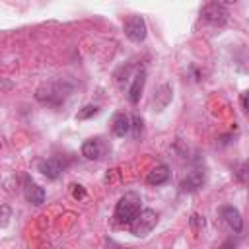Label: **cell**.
<instances>
[{"mask_svg": "<svg viewBox=\"0 0 249 249\" xmlns=\"http://www.w3.org/2000/svg\"><path fill=\"white\" fill-rule=\"evenodd\" d=\"M140 204H142V198L138 193H134V191L124 193L115 206V214H113L115 222L121 226H128L136 218V214L140 212Z\"/></svg>", "mask_w": 249, "mask_h": 249, "instance_id": "1", "label": "cell"}, {"mask_svg": "<svg viewBox=\"0 0 249 249\" xmlns=\"http://www.w3.org/2000/svg\"><path fill=\"white\" fill-rule=\"evenodd\" d=\"M191 226H193L195 231H200V230L204 228V216H200V214H193V216H191Z\"/></svg>", "mask_w": 249, "mask_h": 249, "instance_id": "18", "label": "cell"}, {"mask_svg": "<svg viewBox=\"0 0 249 249\" xmlns=\"http://www.w3.org/2000/svg\"><path fill=\"white\" fill-rule=\"evenodd\" d=\"M130 130H132V136L134 138L140 136V132H142V119L138 115H132V119H130Z\"/></svg>", "mask_w": 249, "mask_h": 249, "instance_id": "17", "label": "cell"}, {"mask_svg": "<svg viewBox=\"0 0 249 249\" xmlns=\"http://www.w3.org/2000/svg\"><path fill=\"white\" fill-rule=\"evenodd\" d=\"M200 18H202L206 23L224 25L226 19H228V10H226V6L220 4V2H210V4H206V6L200 10Z\"/></svg>", "mask_w": 249, "mask_h": 249, "instance_id": "5", "label": "cell"}, {"mask_svg": "<svg viewBox=\"0 0 249 249\" xmlns=\"http://www.w3.org/2000/svg\"><path fill=\"white\" fill-rule=\"evenodd\" d=\"M105 154H107V144L101 138H89L82 144V156L86 160L99 161V160L105 158Z\"/></svg>", "mask_w": 249, "mask_h": 249, "instance_id": "7", "label": "cell"}, {"mask_svg": "<svg viewBox=\"0 0 249 249\" xmlns=\"http://www.w3.org/2000/svg\"><path fill=\"white\" fill-rule=\"evenodd\" d=\"M123 29H124V35L132 41V43H142L148 35V25H146V19L142 16H128L123 23Z\"/></svg>", "mask_w": 249, "mask_h": 249, "instance_id": "4", "label": "cell"}, {"mask_svg": "<svg viewBox=\"0 0 249 249\" xmlns=\"http://www.w3.org/2000/svg\"><path fill=\"white\" fill-rule=\"evenodd\" d=\"M169 175H171L169 167H167L165 163H160V165H156V167L148 173L146 183H148V185H163V183L169 179Z\"/></svg>", "mask_w": 249, "mask_h": 249, "instance_id": "12", "label": "cell"}, {"mask_svg": "<svg viewBox=\"0 0 249 249\" xmlns=\"http://www.w3.org/2000/svg\"><path fill=\"white\" fill-rule=\"evenodd\" d=\"M202 185H204V171H202V169H193V171H189V173L181 179L179 191H181V193H195V191H198Z\"/></svg>", "mask_w": 249, "mask_h": 249, "instance_id": "11", "label": "cell"}, {"mask_svg": "<svg viewBox=\"0 0 249 249\" xmlns=\"http://www.w3.org/2000/svg\"><path fill=\"white\" fill-rule=\"evenodd\" d=\"M220 214H222L224 222L228 224V228H230L233 233H241V230H243V218H241V212H239L235 206L226 204V206L220 208Z\"/></svg>", "mask_w": 249, "mask_h": 249, "instance_id": "10", "label": "cell"}, {"mask_svg": "<svg viewBox=\"0 0 249 249\" xmlns=\"http://www.w3.org/2000/svg\"><path fill=\"white\" fill-rule=\"evenodd\" d=\"M158 224V212L152 208H144L136 214V218L128 224L130 226V233L136 237H146Z\"/></svg>", "mask_w": 249, "mask_h": 249, "instance_id": "3", "label": "cell"}, {"mask_svg": "<svg viewBox=\"0 0 249 249\" xmlns=\"http://www.w3.org/2000/svg\"><path fill=\"white\" fill-rule=\"evenodd\" d=\"M64 169H66V161L60 156H53V158H47V160H41L39 161V171L47 179H51V181L58 179Z\"/></svg>", "mask_w": 249, "mask_h": 249, "instance_id": "6", "label": "cell"}, {"mask_svg": "<svg viewBox=\"0 0 249 249\" xmlns=\"http://www.w3.org/2000/svg\"><path fill=\"white\" fill-rule=\"evenodd\" d=\"M128 132H130V117L124 115V113L115 115V119H113V134L119 136V138H123Z\"/></svg>", "mask_w": 249, "mask_h": 249, "instance_id": "14", "label": "cell"}, {"mask_svg": "<svg viewBox=\"0 0 249 249\" xmlns=\"http://www.w3.org/2000/svg\"><path fill=\"white\" fill-rule=\"evenodd\" d=\"M70 91H72V86L70 84H66V82H51V84L41 86L37 89L35 97H37V101H41L45 105L56 107V105H60V103L66 101V97L70 95Z\"/></svg>", "mask_w": 249, "mask_h": 249, "instance_id": "2", "label": "cell"}, {"mask_svg": "<svg viewBox=\"0 0 249 249\" xmlns=\"http://www.w3.org/2000/svg\"><path fill=\"white\" fill-rule=\"evenodd\" d=\"M241 107H243V111H247V93L245 91L241 93Z\"/></svg>", "mask_w": 249, "mask_h": 249, "instance_id": "20", "label": "cell"}, {"mask_svg": "<svg viewBox=\"0 0 249 249\" xmlns=\"http://www.w3.org/2000/svg\"><path fill=\"white\" fill-rule=\"evenodd\" d=\"M144 84H146V70L144 68H138L134 72V76H132V82H130L128 89H126V97H128V101L132 105H136L140 101L142 91H144Z\"/></svg>", "mask_w": 249, "mask_h": 249, "instance_id": "9", "label": "cell"}, {"mask_svg": "<svg viewBox=\"0 0 249 249\" xmlns=\"http://www.w3.org/2000/svg\"><path fill=\"white\" fill-rule=\"evenodd\" d=\"M23 196L29 204L33 206H41L45 202V189L41 185H37L31 177H25L23 179Z\"/></svg>", "mask_w": 249, "mask_h": 249, "instance_id": "8", "label": "cell"}, {"mask_svg": "<svg viewBox=\"0 0 249 249\" xmlns=\"http://www.w3.org/2000/svg\"><path fill=\"white\" fill-rule=\"evenodd\" d=\"M72 196L74 198H86V189L82 185H72Z\"/></svg>", "mask_w": 249, "mask_h": 249, "instance_id": "19", "label": "cell"}, {"mask_svg": "<svg viewBox=\"0 0 249 249\" xmlns=\"http://www.w3.org/2000/svg\"><path fill=\"white\" fill-rule=\"evenodd\" d=\"M97 113H99V107L93 105V103H88V105H84V107L76 113V119H78V121H88V119H91V117L97 115Z\"/></svg>", "mask_w": 249, "mask_h": 249, "instance_id": "15", "label": "cell"}, {"mask_svg": "<svg viewBox=\"0 0 249 249\" xmlns=\"http://www.w3.org/2000/svg\"><path fill=\"white\" fill-rule=\"evenodd\" d=\"M171 97H173V89H171V86H169V84L160 86L158 91H156V95H154V105H156V109H158V111L165 109L167 103L171 101Z\"/></svg>", "mask_w": 249, "mask_h": 249, "instance_id": "13", "label": "cell"}, {"mask_svg": "<svg viewBox=\"0 0 249 249\" xmlns=\"http://www.w3.org/2000/svg\"><path fill=\"white\" fill-rule=\"evenodd\" d=\"M12 218V208L8 204H0V228H6Z\"/></svg>", "mask_w": 249, "mask_h": 249, "instance_id": "16", "label": "cell"}]
</instances>
